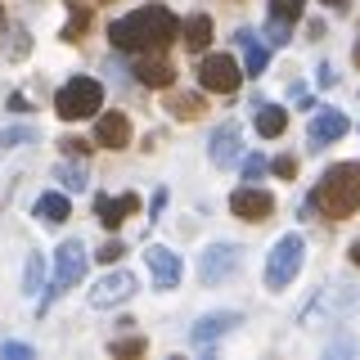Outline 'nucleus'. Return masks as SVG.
Listing matches in <instances>:
<instances>
[{
  "mask_svg": "<svg viewBox=\"0 0 360 360\" xmlns=\"http://www.w3.org/2000/svg\"><path fill=\"white\" fill-rule=\"evenodd\" d=\"M180 37V18L167 5H144L108 27V41L127 54H162Z\"/></svg>",
  "mask_w": 360,
  "mask_h": 360,
  "instance_id": "f257e3e1",
  "label": "nucleus"
},
{
  "mask_svg": "<svg viewBox=\"0 0 360 360\" xmlns=\"http://www.w3.org/2000/svg\"><path fill=\"white\" fill-rule=\"evenodd\" d=\"M311 207L329 221H347L360 207V162H333L311 194Z\"/></svg>",
  "mask_w": 360,
  "mask_h": 360,
  "instance_id": "f03ea898",
  "label": "nucleus"
},
{
  "mask_svg": "<svg viewBox=\"0 0 360 360\" xmlns=\"http://www.w3.org/2000/svg\"><path fill=\"white\" fill-rule=\"evenodd\" d=\"M360 307V284H329L320 288V297L302 311V329H324V324H338L347 320Z\"/></svg>",
  "mask_w": 360,
  "mask_h": 360,
  "instance_id": "7ed1b4c3",
  "label": "nucleus"
},
{
  "mask_svg": "<svg viewBox=\"0 0 360 360\" xmlns=\"http://www.w3.org/2000/svg\"><path fill=\"white\" fill-rule=\"evenodd\" d=\"M99 104H104V86L95 77H72L59 95H54V112L63 122H82V117H95Z\"/></svg>",
  "mask_w": 360,
  "mask_h": 360,
  "instance_id": "20e7f679",
  "label": "nucleus"
},
{
  "mask_svg": "<svg viewBox=\"0 0 360 360\" xmlns=\"http://www.w3.org/2000/svg\"><path fill=\"white\" fill-rule=\"evenodd\" d=\"M302 262H307V243H302V234H284L275 248H270L266 257V288H288L292 279H297Z\"/></svg>",
  "mask_w": 360,
  "mask_h": 360,
  "instance_id": "39448f33",
  "label": "nucleus"
},
{
  "mask_svg": "<svg viewBox=\"0 0 360 360\" xmlns=\"http://www.w3.org/2000/svg\"><path fill=\"white\" fill-rule=\"evenodd\" d=\"M243 77H248V72L230 59V54H207V59L198 63V86L212 90V95H234Z\"/></svg>",
  "mask_w": 360,
  "mask_h": 360,
  "instance_id": "423d86ee",
  "label": "nucleus"
},
{
  "mask_svg": "<svg viewBox=\"0 0 360 360\" xmlns=\"http://www.w3.org/2000/svg\"><path fill=\"white\" fill-rule=\"evenodd\" d=\"M82 275H86V248L77 239H68L59 252H54V288H50V297H59V292H68L72 284H82Z\"/></svg>",
  "mask_w": 360,
  "mask_h": 360,
  "instance_id": "0eeeda50",
  "label": "nucleus"
},
{
  "mask_svg": "<svg viewBox=\"0 0 360 360\" xmlns=\"http://www.w3.org/2000/svg\"><path fill=\"white\" fill-rule=\"evenodd\" d=\"M239 266H243V252L234 243H212L198 262V275H202V284H221V279L239 275Z\"/></svg>",
  "mask_w": 360,
  "mask_h": 360,
  "instance_id": "6e6552de",
  "label": "nucleus"
},
{
  "mask_svg": "<svg viewBox=\"0 0 360 360\" xmlns=\"http://www.w3.org/2000/svg\"><path fill=\"white\" fill-rule=\"evenodd\" d=\"M131 292H135V275L131 270H112V275H104L95 288H90V307L108 311V307H117V302H127Z\"/></svg>",
  "mask_w": 360,
  "mask_h": 360,
  "instance_id": "1a4fd4ad",
  "label": "nucleus"
},
{
  "mask_svg": "<svg viewBox=\"0 0 360 360\" xmlns=\"http://www.w3.org/2000/svg\"><path fill=\"white\" fill-rule=\"evenodd\" d=\"M347 127H352V122H347V117H342L338 108H320V112L311 117L307 144H311V149H329L333 140H342V135H347Z\"/></svg>",
  "mask_w": 360,
  "mask_h": 360,
  "instance_id": "9d476101",
  "label": "nucleus"
},
{
  "mask_svg": "<svg viewBox=\"0 0 360 360\" xmlns=\"http://www.w3.org/2000/svg\"><path fill=\"white\" fill-rule=\"evenodd\" d=\"M230 212H234L239 221H266L270 212H275V198H270L266 189L243 185V189H234V194H230Z\"/></svg>",
  "mask_w": 360,
  "mask_h": 360,
  "instance_id": "9b49d317",
  "label": "nucleus"
},
{
  "mask_svg": "<svg viewBox=\"0 0 360 360\" xmlns=\"http://www.w3.org/2000/svg\"><path fill=\"white\" fill-rule=\"evenodd\" d=\"M239 153H243V144H239V127H234V122H225V127L212 131V140H207V158H212L217 167L239 162Z\"/></svg>",
  "mask_w": 360,
  "mask_h": 360,
  "instance_id": "f8f14e48",
  "label": "nucleus"
},
{
  "mask_svg": "<svg viewBox=\"0 0 360 360\" xmlns=\"http://www.w3.org/2000/svg\"><path fill=\"white\" fill-rule=\"evenodd\" d=\"M234 324H239V315H234V311H212V315H202L194 329H189V342H194V347H212L217 338L230 333Z\"/></svg>",
  "mask_w": 360,
  "mask_h": 360,
  "instance_id": "ddd939ff",
  "label": "nucleus"
},
{
  "mask_svg": "<svg viewBox=\"0 0 360 360\" xmlns=\"http://www.w3.org/2000/svg\"><path fill=\"white\" fill-rule=\"evenodd\" d=\"M144 262H149L158 288H176V284H180V257L172 252V248H158V243H153L149 252H144Z\"/></svg>",
  "mask_w": 360,
  "mask_h": 360,
  "instance_id": "4468645a",
  "label": "nucleus"
},
{
  "mask_svg": "<svg viewBox=\"0 0 360 360\" xmlns=\"http://www.w3.org/2000/svg\"><path fill=\"white\" fill-rule=\"evenodd\" d=\"M95 144H104V149H127L131 144V122L122 117V112H104V117L95 122Z\"/></svg>",
  "mask_w": 360,
  "mask_h": 360,
  "instance_id": "2eb2a0df",
  "label": "nucleus"
},
{
  "mask_svg": "<svg viewBox=\"0 0 360 360\" xmlns=\"http://www.w3.org/2000/svg\"><path fill=\"white\" fill-rule=\"evenodd\" d=\"M234 45L243 50V72H248V77H262V72H266V63H270V50H266L262 41H257V32L239 27V32H234Z\"/></svg>",
  "mask_w": 360,
  "mask_h": 360,
  "instance_id": "dca6fc26",
  "label": "nucleus"
},
{
  "mask_svg": "<svg viewBox=\"0 0 360 360\" xmlns=\"http://www.w3.org/2000/svg\"><path fill=\"white\" fill-rule=\"evenodd\" d=\"M140 212V198L135 194H122V198H95V217L99 225H108V230H117L127 217H135Z\"/></svg>",
  "mask_w": 360,
  "mask_h": 360,
  "instance_id": "f3484780",
  "label": "nucleus"
},
{
  "mask_svg": "<svg viewBox=\"0 0 360 360\" xmlns=\"http://www.w3.org/2000/svg\"><path fill=\"white\" fill-rule=\"evenodd\" d=\"M135 82L140 86H172L176 82V68L167 59H158V54H144L140 63H135Z\"/></svg>",
  "mask_w": 360,
  "mask_h": 360,
  "instance_id": "a211bd4d",
  "label": "nucleus"
},
{
  "mask_svg": "<svg viewBox=\"0 0 360 360\" xmlns=\"http://www.w3.org/2000/svg\"><path fill=\"white\" fill-rule=\"evenodd\" d=\"M68 217H72V207H68L63 194H41V198H37V221H45V225H63Z\"/></svg>",
  "mask_w": 360,
  "mask_h": 360,
  "instance_id": "6ab92c4d",
  "label": "nucleus"
},
{
  "mask_svg": "<svg viewBox=\"0 0 360 360\" xmlns=\"http://www.w3.org/2000/svg\"><path fill=\"white\" fill-rule=\"evenodd\" d=\"M180 37H185L189 50H207V41H212V18H207V14H194L189 22H180Z\"/></svg>",
  "mask_w": 360,
  "mask_h": 360,
  "instance_id": "aec40b11",
  "label": "nucleus"
},
{
  "mask_svg": "<svg viewBox=\"0 0 360 360\" xmlns=\"http://www.w3.org/2000/svg\"><path fill=\"white\" fill-rule=\"evenodd\" d=\"M288 127V112L275 108V104H262L257 108V135H266V140H275V135H284Z\"/></svg>",
  "mask_w": 360,
  "mask_h": 360,
  "instance_id": "412c9836",
  "label": "nucleus"
},
{
  "mask_svg": "<svg viewBox=\"0 0 360 360\" xmlns=\"http://www.w3.org/2000/svg\"><path fill=\"white\" fill-rule=\"evenodd\" d=\"M167 108H172L180 122H194L198 112H202V99H198V95H176V99H172V104H167Z\"/></svg>",
  "mask_w": 360,
  "mask_h": 360,
  "instance_id": "4be33fe9",
  "label": "nucleus"
},
{
  "mask_svg": "<svg viewBox=\"0 0 360 360\" xmlns=\"http://www.w3.org/2000/svg\"><path fill=\"white\" fill-rule=\"evenodd\" d=\"M54 176L63 180V189H77V194H82L86 189V167H72V162H59L54 167Z\"/></svg>",
  "mask_w": 360,
  "mask_h": 360,
  "instance_id": "5701e85b",
  "label": "nucleus"
},
{
  "mask_svg": "<svg viewBox=\"0 0 360 360\" xmlns=\"http://www.w3.org/2000/svg\"><path fill=\"white\" fill-rule=\"evenodd\" d=\"M41 279H45V266H41V257L32 252L27 257V270H22V292H27V297H32V292H41Z\"/></svg>",
  "mask_w": 360,
  "mask_h": 360,
  "instance_id": "b1692460",
  "label": "nucleus"
},
{
  "mask_svg": "<svg viewBox=\"0 0 360 360\" xmlns=\"http://www.w3.org/2000/svg\"><path fill=\"white\" fill-rule=\"evenodd\" d=\"M302 5H307V0H270V18L297 22V18H302Z\"/></svg>",
  "mask_w": 360,
  "mask_h": 360,
  "instance_id": "393cba45",
  "label": "nucleus"
},
{
  "mask_svg": "<svg viewBox=\"0 0 360 360\" xmlns=\"http://www.w3.org/2000/svg\"><path fill=\"white\" fill-rule=\"evenodd\" d=\"M37 140V131L32 127H9V131H0V149H18V144H32Z\"/></svg>",
  "mask_w": 360,
  "mask_h": 360,
  "instance_id": "a878e982",
  "label": "nucleus"
},
{
  "mask_svg": "<svg viewBox=\"0 0 360 360\" xmlns=\"http://www.w3.org/2000/svg\"><path fill=\"white\" fill-rule=\"evenodd\" d=\"M86 22H90V14L86 9H77L72 18H68V27H63V41H82V32H86Z\"/></svg>",
  "mask_w": 360,
  "mask_h": 360,
  "instance_id": "bb28decb",
  "label": "nucleus"
},
{
  "mask_svg": "<svg viewBox=\"0 0 360 360\" xmlns=\"http://www.w3.org/2000/svg\"><path fill=\"white\" fill-rule=\"evenodd\" d=\"M144 352V338H122V342H112V356H140Z\"/></svg>",
  "mask_w": 360,
  "mask_h": 360,
  "instance_id": "cd10ccee",
  "label": "nucleus"
},
{
  "mask_svg": "<svg viewBox=\"0 0 360 360\" xmlns=\"http://www.w3.org/2000/svg\"><path fill=\"white\" fill-rule=\"evenodd\" d=\"M266 37H270V45H288V22H284V18H270Z\"/></svg>",
  "mask_w": 360,
  "mask_h": 360,
  "instance_id": "c85d7f7f",
  "label": "nucleus"
},
{
  "mask_svg": "<svg viewBox=\"0 0 360 360\" xmlns=\"http://www.w3.org/2000/svg\"><path fill=\"white\" fill-rule=\"evenodd\" d=\"M0 356H9V360H32V347H27V342H5V347H0Z\"/></svg>",
  "mask_w": 360,
  "mask_h": 360,
  "instance_id": "c756f323",
  "label": "nucleus"
},
{
  "mask_svg": "<svg viewBox=\"0 0 360 360\" xmlns=\"http://www.w3.org/2000/svg\"><path fill=\"white\" fill-rule=\"evenodd\" d=\"M122 252H127V248H122L117 239H112V243H104V248H99V252H95V257H99V262H108V266H112V262H117V257H122Z\"/></svg>",
  "mask_w": 360,
  "mask_h": 360,
  "instance_id": "7c9ffc66",
  "label": "nucleus"
},
{
  "mask_svg": "<svg viewBox=\"0 0 360 360\" xmlns=\"http://www.w3.org/2000/svg\"><path fill=\"white\" fill-rule=\"evenodd\" d=\"M262 172H266V158H257V153H252V158H243V176H248V180H257Z\"/></svg>",
  "mask_w": 360,
  "mask_h": 360,
  "instance_id": "2f4dec72",
  "label": "nucleus"
},
{
  "mask_svg": "<svg viewBox=\"0 0 360 360\" xmlns=\"http://www.w3.org/2000/svg\"><path fill=\"white\" fill-rule=\"evenodd\" d=\"M275 176L292 180V176H297V158H275Z\"/></svg>",
  "mask_w": 360,
  "mask_h": 360,
  "instance_id": "473e14b6",
  "label": "nucleus"
},
{
  "mask_svg": "<svg viewBox=\"0 0 360 360\" xmlns=\"http://www.w3.org/2000/svg\"><path fill=\"white\" fill-rule=\"evenodd\" d=\"M27 32H14V45H9V59H22V54H27Z\"/></svg>",
  "mask_w": 360,
  "mask_h": 360,
  "instance_id": "72a5a7b5",
  "label": "nucleus"
},
{
  "mask_svg": "<svg viewBox=\"0 0 360 360\" xmlns=\"http://www.w3.org/2000/svg\"><path fill=\"white\" fill-rule=\"evenodd\" d=\"M352 266H360V239L352 243Z\"/></svg>",
  "mask_w": 360,
  "mask_h": 360,
  "instance_id": "f704fd0d",
  "label": "nucleus"
},
{
  "mask_svg": "<svg viewBox=\"0 0 360 360\" xmlns=\"http://www.w3.org/2000/svg\"><path fill=\"white\" fill-rule=\"evenodd\" d=\"M324 5H333V9H347V0H324Z\"/></svg>",
  "mask_w": 360,
  "mask_h": 360,
  "instance_id": "c9c22d12",
  "label": "nucleus"
},
{
  "mask_svg": "<svg viewBox=\"0 0 360 360\" xmlns=\"http://www.w3.org/2000/svg\"><path fill=\"white\" fill-rule=\"evenodd\" d=\"M0 37H5V9H0Z\"/></svg>",
  "mask_w": 360,
  "mask_h": 360,
  "instance_id": "e433bc0d",
  "label": "nucleus"
},
{
  "mask_svg": "<svg viewBox=\"0 0 360 360\" xmlns=\"http://www.w3.org/2000/svg\"><path fill=\"white\" fill-rule=\"evenodd\" d=\"M356 63H360V45H356Z\"/></svg>",
  "mask_w": 360,
  "mask_h": 360,
  "instance_id": "4c0bfd02",
  "label": "nucleus"
}]
</instances>
